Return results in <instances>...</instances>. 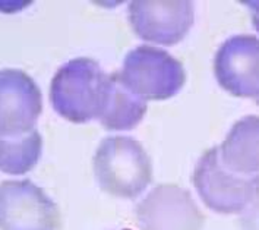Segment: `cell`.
Segmentation results:
<instances>
[{
	"instance_id": "6da1fadb",
	"label": "cell",
	"mask_w": 259,
	"mask_h": 230,
	"mask_svg": "<svg viewBox=\"0 0 259 230\" xmlns=\"http://www.w3.org/2000/svg\"><path fill=\"white\" fill-rule=\"evenodd\" d=\"M100 188L116 198L135 200L150 186L152 164L142 144L129 136L104 138L93 160Z\"/></svg>"
},
{
	"instance_id": "7a4b0ae2",
	"label": "cell",
	"mask_w": 259,
	"mask_h": 230,
	"mask_svg": "<svg viewBox=\"0 0 259 230\" xmlns=\"http://www.w3.org/2000/svg\"><path fill=\"white\" fill-rule=\"evenodd\" d=\"M109 75L96 60L78 57L69 60L55 73L50 85L52 106L72 123L98 119L104 103Z\"/></svg>"
},
{
	"instance_id": "3957f363",
	"label": "cell",
	"mask_w": 259,
	"mask_h": 230,
	"mask_svg": "<svg viewBox=\"0 0 259 230\" xmlns=\"http://www.w3.org/2000/svg\"><path fill=\"white\" fill-rule=\"evenodd\" d=\"M192 182L202 203L219 214L243 213L259 195V173L242 176L229 170L220 159L219 147L205 151L198 160Z\"/></svg>"
},
{
	"instance_id": "277c9868",
	"label": "cell",
	"mask_w": 259,
	"mask_h": 230,
	"mask_svg": "<svg viewBox=\"0 0 259 230\" xmlns=\"http://www.w3.org/2000/svg\"><path fill=\"white\" fill-rule=\"evenodd\" d=\"M117 73L120 81L145 101L171 98L186 82L182 62L154 46H139L129 52Z\"/></svg>"
},
{
	"instance_id": "5b68a950",
	"label": "cell",
	"mask_w": 259,
	"mask_h": 230,
	"mask_svg": "<svg viewBox=\"0 0 259 230\" xmlns=\"http://www.w3.org/2000/svg\"><path fill=\"white\" fill-rule=\"evenodd\" d=\"M60 213L52 198L31 180L0 183V230H57Z\"/></svg>"
},
{
	"instance_id": "8992f818",
	"label": "cell",
	"mask_w": 259,
	"mask_h": 230,
	"mask_svg": "<svg viewBox=\"0 0 259 230\" xmlns=\"http://www.w3.org/2000/svg\"><path fill=\"white\" fill-rule=\"evenodd\" d=\"M139 230H202L204 213L191 192L178 185H160L138 204Z\"/></svg>"
},
{
	"instance_id": "52a82bcc",
	"label": "cell",
	"mask_w": 259,
	"mask_h": 230,
	"mask_svg": "<svg viewBox=\"0 0 259 230\" xmlns=\"http://www.w3.org/2000/svg\"><path fill=\"white\" fill-rule=\"evenodd\" d=\"M127 12L139 39L163 46L180 43L195 22V8L188 0H137L129 5Z\"/></svg>"
},
{
	"instance_id": "ba28073f",
	"label": "cell",
	"mask_w": 259,
	"mask_h": 230,
	"mask_svg": "<svg viewBox=\"0 0 259 230\" xmlns=\"http://www.w3.org/2000/svg\"><path fill=\"white\" fill-rule=\"evenodd\" d=\"M214 73L220 87L234 97L259 98V39L233 35L215 53Z\"/></svg>"
},
{
	"instance_id": "9c48e42d",
	"label": "cell",
	"mask_w": 259,
	"mask_h": 230,
	"mask_svg": "<svg viewBox=\"0 0 259 230\" xmlns=\"http://www.w3.org/2000/svg\"><path fill=\"white\" fill-rule=\"evenodd\" d=\"M42 95L34 80L19 69L0 70V134L15 135L35 129Z\"/></svg>"
},
{
	"instance_id": "30bf717a",
	"label": "cell",
	"mask_w": 259,
	"mask_h": 230,
	"mask_svg": "<svg viewBox=\"0 0 259 230\" xmlns=\"http://www.w3.org/2000/svg\"><path fill=\"white\" fill-rule=\"evenodd\" d=\"M223 164L237 175L259 173V116H245L233 125L219 147Z\"/></svg>"
},
{
	"instance_id": "8fae6325",
	"label": "cell",
	"mask_w": 259,
	"mask_h": 230,
	"mask_svg": "<svg viewBox=\"0 0 259 230\" xmlns=\"http://www.w3.org/2000/svg\"><path fill=\"white\" fill-rule=\"evenodd\" d=\"M147 101L132 93L119 78V73L109 75L104 103L98 122L107 131H131L137 128L147 113Z\"/></svg>"
},
{
	"instance_id": "7c38bea8",
	"label": "cell",
	"mask_w": 259,
	"mask_h": 230,
	"mask_svg": "<svg viewBox=\"0 0 259 230\" xmlns=\"http://www.w3.org/2000/svg\"><path fill=\"white\" fill-rule=\"evenodd\" d=\"M42 151L37 129L25 134H0V170L8 175H24L35 167Z\"/></svg>"
},
{
	"instance_id": "4fadbf2b",
	"label": "cell",
	"mask_w": 259,
	"mask_h": 230,
	"mask_svg": "<svg viewBox=\"0 0 259 230\" xmlns=\"http://www.w3.org/2000/svg\"><path fill=\"white\" fill-rule=\"evenodd\" d=\"M240 229L259 230V195L243 211L240 217Z\"/></svg>"
},
{
	"instance_id": "5bb4252c",
	"label": "cell",
	"mask_w": 259,
	"mask_h": 230,
	"mask_svg": "<svg viewBox=\"0 0 259 230\" xmlns=\"http://www.w3.org/2000/svg\"><path fill=\"white\" fill-rule=\"evenodd\" d=\"M243 5L247 6L252 12V24L255 29L259 32V2H243Z\"/></svg>"
},
{
	"instance_id": "9a60e30c",
	"label": "cell",
	"mask_w": 259,
	"mask_h": 230,
	"mask_svg": "<svg viewBox=\"0 0 259 230\" xmlns=\"http://www.w3.org/2000/svg\"><path fill=\"white\" fill-rule=\"evenodd\" d=\"M255 103H256V106H259V98L258 100H255Z\"/></svg>"
},
{
	"instance_id": "2e32d148",
	"label": "cell",
	"mask_w": 259,
	"mask_h": 230,
	"mask_svg": "<svg viewBox=\"0 0 259 230\" xmlns=\"http://www.w3.org/2000/svg\"><path fill=\"white\" fill-rule=\"evenodd\" d=\"M122 230H131V229H122Z\"/></svg>"
}]
</instances>
